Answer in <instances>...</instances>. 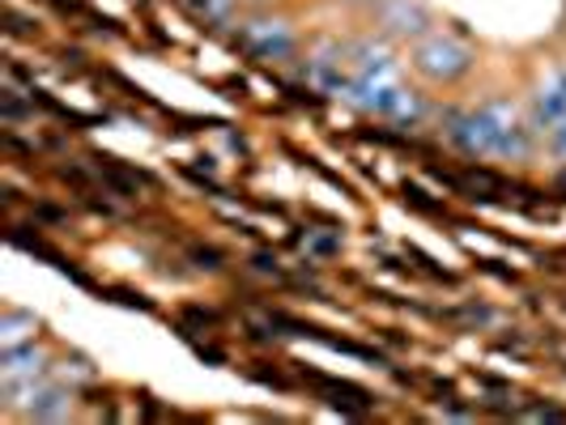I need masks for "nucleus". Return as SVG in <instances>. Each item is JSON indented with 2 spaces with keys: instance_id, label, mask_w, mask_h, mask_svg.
Listing matches in <instances>:
<instances>
[{
  "instance_id": "obj_5",
  "label": "nucleus",
  "mask_w": 566,
  "mask_h": 425,
  "mask_svg": "<svg viewBox=\"0 0 566 425\" xmlns=\"http://www.w3.org/2000/svg\"><path fill=\"white\" fill-rule=\"evenodd\" d=\"M307 85L319 89V94H333V98H345V85H349V43H337V39H319L307 47Z\"/></svg>"
},
{
  "instance_id": "obj_6",
  "label": "nucleus",
  "mask_w": 566,
  "mask_h": 425,
  "mask_svg": "<svg viewBox=\"0 0 566 425\" xmlns=\"http://www.w3.org/2000/svg\"><path fill=\"white\" fill-rule=\"evenodd\" d=\"M528 119H533V128L541 132V141H545V132H554L566 119V64H558V68H549V73L537 77L533 98H528Z\"/></svg>"
},
{
  "instance_id": "obj_4",
  "label": "nucleus",
  "mask_w": 566,
  "mask_h": 425,
  "mask_svg": "<svg viewBox=\"0 0 566 425\" xmlns=\"http://www.w3.org/2000/svg\"><path fill=\"white\" fill-rule=\"evenodd\" d=\"M370 22L392 43H418L426 30H434L426 0H375L370 4Z\"/></svg>"
},
{
  "instance_id": "obj_8",
  "label": "nucleus",
  "mask_w": 566,
  "mask_h": 425,
  "mask_svg": "<svg viewBox=\"0 0 566 425\" xmlns=\"http://www.w3.org/2000/svg\"><path fill=\"white\" fill-rule=\"evenodd\" d=\"M388 119H392V124H409V128H418V124L426 119V98L418 94V89H409V85H405V89H400V98L392 103V111H388Z\"/></svg>"
},
{
  "instance_id": "obj_9",
  "label": "nucleus",
  "mask_w": 566,
  "mask_h": 425,
  "mask_svg": "<svg viewBox=\"0 0 566 425\" xmlns=\"http://www.w3.org/2000/svg\"><path fill=\"white\" fill-rule=\"evenodd\" d=\"M188 9H192L197 18H205V22H218V26L243 18V4H239V0H188Z\"/></svg>"
},
{
  "instance_id": "obj_3",
  "label": "nucleus",
  "mask_w": 566,
  "mask_h": 425,
  "mask_svg": "<svg viewBox=\"0 0 566 425\" xmlns=\"http://www.w3.org/2000/svg\"><path fill=\"white\" fill-rule=\"evenodd\" d=\"M239 43L243 52H252L264 64H285V60L298 56V26L277 13V9H252L239 18Z\"/></svg>"
},
{
  "instance_id": "obj_12",
  "label": "nucleus",
  "mask_w": 566,
  "mask_h": 425,
  "mask_svg": "<svg viewBox=\"0 0 566 425\" xmlns=\"http://www.w3.org/2000/svg\"><path fill=\"white\" fill-rule=\"evenodd\" d=\"M239 4H252V0H239Z\"/></svg>"
},
{
  "instance_id": "obj_11",
  "label": "nucleus",
  "mask_w": 566,
  "mask_h": 425,
  "mask_svg": "<svg viewBox=\"0 0 566 425\" xmlns=\"http://www.w3.org/2000/svg\"><path fill=\"white\" fill-rule=\"evenodd\" d=\"M545 145H549V149H554V153H558V158L566 162V119L558 124V128H554V132H545Z\"/></svg>"
},
{
  "instance_id": "obj_2",
  "label": "nucleus",
  "mask_w": 566,
  "mask_h": 425,
  "mask_svg": "<svg viewBox=\"0 0 566 425\" xmlns=\"http://www.w3.org/2000/svg\"><path fill=\"white\" fill-rule=\"evenodd\" d=\"M409 68L434 89H452L478 68V47L455 30L434 26L418 43H409Z\"/></svg>"
},
{
  "instance_id": "obj_7",
  "label": "nucleus",
  "mask_w": 566,
  "mask_h": 425,
  "mask_svg": "<svg viewBox=\"0 0 566 425\" xmlns=\"http://www.w3.org/2000/svg\"><path fill=\"white\" fill-rule=\"evenodd\" d=\"M52 370V358L43 344L34 340H22V344H4L0 353V379L4 383H30V379H43Z\"/></svg>"
},
{
  "instance_id": "obj_1",
  "label": "nucleus",
  "mask_w": 566,
  "mask_h": 425,
  "mask_svg": "<svg viewBox=\"0 0 566 425\" xmlns=\"http://www.w3.org/2000/svg\"><path fill=\"white\" fill-rule=\"evenodd\" d=\"M448 141L464 158L482 162H533L541 132L511 98H485L478 107L448 115Z\"/></svg>"
},
{
  "instance_id": "obj_10",
  "label": "nucleus",
  "mask_w": 566,
  "mask_h": 425,
  "mask_svg": "<svg viewBox=\"0 0 566 425\" xmlns=\"http://www.w3.org/2000/svg\"><path fill=\"white\" fill-rule=\"evenodd\" d=\"M0 332H4V344H22V340H34L39 323H34L30 315H22V311H4V319H0Z\"/></svg>"
}]
</instances>
